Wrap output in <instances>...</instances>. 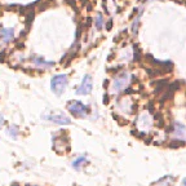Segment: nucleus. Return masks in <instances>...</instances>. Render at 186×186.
<instances>
[{"label":"nucleus","mask_w":186,"mask_h":186,"mask_svg":"<svg viewBox=\"0 0 186 186\" xmlns=\"http://www.w3.org/2000/svg\"><path fill=\"white\" fill-rule=\"evenodd\" d=\"M92 88H93V81H92V76L91 75H85L83 78V81H81L80 87L76 89V93L78 94H89L92 92Z\"/></svg>","instance_id":"20e7f679"},{"label":"nucleus","mask_w":186,"mask_h":186,"mask_svg":"<svg viewBox=\"0 0 186 186\" xmlns=\"http://www.w3.org/2000/svg\"><path fill=\"white\" fill-rule=\"evenodd\" d=\"M103 103H106V105L108 103V96H107V94L103 96Z\"/></svg>","instance_id":"4468645a"},{"label":"nucleus","mask_w":186,"mask_h":186,"mask_svg":"<svg viewBox=\"0 0 186 186\" xmlns=\"http://www.w3.org/2000/svg\"><path fill=\"white\" fill-rule=\"evenodd\" d=\"M45 119L50 120L53 123H57V124H61V125H67V124H71V119L65 116L63 114H56V115H49V116H44Z\"/></svg>","instance_id":"39448f33"},{"label":"nucleus","mask_w":186,"mask_h":186,"mask_svg":"<svg viewBox=\"0 0 186 186\" xmlns=\"http://www.w3.org/2000/svg\"><path fill=\"white\" fill-rule=\"evenodd\" d=\"M140 18H141V13L137 16V18L134 19L133 25H132V32H133V35L137 34V29H138V25H140Z\"/></svg>","instance_id":"9b49d317"},{"label":"nucleus","mask_w":186,"mask_h":186,"mask_svg":"<svg viewBox=\"0 0 186 186\" xmlns=\"http://www.w3.org/2000/svg\"><path fill=\"white\" fill-rule=\"evenodd\" d=\"M0 36H1L4 43H9L14 38V31L13 29H1L0 30Z\"/></svg>","instance_id":"423d86ee"},{"label":"nucleus","mask_w":186,"mask_h":186,"mask_svg":"<svg viewBox=\"0 0 186 186\" xmlns=\"http://www.w3.org/2000/svg\"><path fill=\"white\" fill-rule=\"evenodd\" d=\"M65 1H70V5H75V0H65Z\"/></svg>","instance_id":"f3484780"},{"label":"nucleus","mask_w":186,"mask_h":186,"mask_svg":"<svg viewBox=\"0 0 186 186\" xmlns=\"http://www.w3.org/2000/svg\"><path fill=\"white\" fill-rule=\"evenodd\" d=\"M85 162H87V158H85V156H80V158H78L76 160L72 163V165H74V168L78 169L80 167V164H83V163H85Z\"/></svg>","instance_id":"f8f14e48"},{"label":"nucleus","mask_w":186,"mask_h":186,"mask_svg":"<svg viewBox=\"0 0 186 186\" xmlns=\"http://www.w3.org/2000/svg\"><path fill=\"white\" fill-rule=\"evenodd\" d=\"M111 26H112V21L110 19V21L107 22V26H106V29H107V30H110V29H111Z\"/></svg>","instance_id":"2eb2a0df"},{"label":"nucleus","mask_w":186,"mask_h":186,"mask_svg":"<svg viewBox=\"0 0 186 186\" xmlns=\"http://www.w3.org/2000/svg\"><path fill=\"white\" fill-rule=\"evenodd\" d=\"M173 131H172V134L174 137H178V138H184L185 136V125L184 124H180V123H176L173 124Z\"/></svg>","instance_id":"0eeeda50"},{"label":"nucleus","mask_w":186,"mask_h":186,"mask_svg":"<svg viewBox=\"0 0 186 186\" xmlns=\"http://www.w3.org/2000/svg\"><path fill=\"white\" fill-rule=\"evenodd\" d=\"M128 84H129V74L128 72H122L119 74L118 76L112 80V85H111V92L112 93H119L124 91Z\"/></svg>","instance_id":"f03ea898"},{"label":"nucleus","mask_w":186,"mask_h":186,"mask_svg":"<svg viewBox=\"0 0 186 186\" xmlns=\"http://www.w3.org/2000/svg\"><path fill=\"white\" fill-rule=\"evenodd\" d=\"M69 111L76 118H85L88 115V107L80 101H70L67 105Z\"/></svg>","instance_id":"7ed1b4c3"},{"label":"nucleus","mask_w":186,"mask_h":186,"mask_svg":"<svg viewBox=\"0 0 186 186\" xmlns=\"http://www.w3.org/2000/svg\"><path fill=\"white\" fill-rule=\"evenodd\" d=\"M3 123H4V116L0 114V128H1V125H3Z\"/></svg>","instance_id":"dca6fc26"},{"label":"nucleus","mask_w":186,"mask_h":186,"mask_svg":"<svg viewBox=\"0 0 186 186\" xmlns=\"http://www.w3.org/2000/svg\"><path fill=\"white\" fill-rule=\"evenodd\" d=\"M181 186H185V181H182V185Z\"/></svg>","instance_id":"a211bd4d"},{"label":"nucleus","mask_w":186,"mask_h":186,"mask_svg":"<svg viewBox=\"0 0 186 186\" xmlns=\"http://www.w3.org/2000/svg\"><path fill=\"white\" fill-rule=\"evenodd\" d=\"M94 23H96V27H97L98 30L102 29V26H103V19H102V14H101V13H98V14L96 16Z\"/></svg>","instance_id":"9d476101"},{"label":"nucleus","mask_w":186,"mask_h":186,"mask_svg":"<svg viewBox=\"0 0 186 186\" xmlns=\"http://www.w3.org/2000/svg\"><path fill=\"white\" fill-rule=\"evenodd\" d=\"M35 65L40 66V67H52L53 62H46L44 60H41V58H35Z\"/></svg>","instance_id":"6e6552de"},{"label":"nucleus","mask_w":186,"mask_h":186,"mask_svg":"<svg viewBox=\"0 0 186 186\" xmlns=\"http://www.w3.org/2000/svg\"><path fill=\"white\" fill-rule=\"evenodd\" d=\"M133 49H134V54H133V60L134 61H140V56H141V52H140V49H138V46L137 45H133Z\"/></svg>","instance_id":"ddd939ff"},{"label":"nucleus","mask_w":186,"mask_h":186,"mask_svg":"<svg viewBox=\"0 0 186 186\" xmlns=\"http://www.w3.org/2000/svg\"><path fill=\"white\" fill-rule=\"evenodd\" d=\"M7 133L9 134L12 138H16V137H17V134H18V128L16 127V125H10L7 129Z\"/></svg>","instance_id":"1a4fd4ad"},{"label":"nucleus","mask_w":186,"mask_h":186,"mask_svg":"<svg viewBox=\"0 0 186 186\" xmlns=\"http://www.w3.org/2000/svg\"><path fill=\"white\" fill-rule=\"evenodd\" d=\"M67 75H65V74H60V75H56L52 78V80H50V88H52V91L54 94L57 96H61L62 93L66 91V87H67Z\"/></svg>","instance_id":"f257e3e1"}]
</instances>
